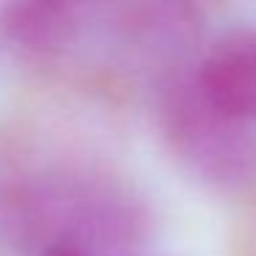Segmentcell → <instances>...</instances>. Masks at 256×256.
I'll return each instance as SVG.
<instances>
[{"instance_id": "obj_2", "label": "cell", "mask_w": 256, "mask_h": 256, "mask_svg": "<svg viewBox=\"0 0 256 256\" xmlns=\"http://www.w3.org/2000/svg\"><path fill=\"white\" fill-rule=\"evenodd\" d=\"M157 122L174 157L201 182L242 188L256 176V138L250 124L218 110L204 96L196 66L176 64L157 88Z\"/></svg>"}, {"instance_id": "obj_1", "label": "cell", "mask_w": 256, "mask_h": 256, "mask_svg": "<svg viewBox=\"0 0 256 256\" xmlns=\"http://www.w3.org/2000/svg\"><path fill=\"white\" fill-rule=\"evenodd\" d=\"M8 215L14 237L34 250L52 240H74L108 256L135 242L144 210L116 179L66 171L20 188Z\"/></svg>"}, {"instance_id": "obj_3", "label": "cell", "mask_w": 256, "mask_h": 256, "mask_svg": "<svg viewBox=\"0 0 256 256\" xmlns=\"http://www.w3.org/2000/svg\"><path fill=\"white\" fill-rule=\"evenodd\" d=\"M204 96L226 116L256 124V30H232L196 64Z\"/></svg>"}, {"instance_id": "obj_4", "label": "cell", "mask_w": 256, "mask_h": 256, "mask_svg": "<svg viewBox=\"0 0 256 256\" xmlns=\"http://www.w3.org/2000/svg\"><path fill=\"white\" fill-rule=\"evenodd\" d=\"M34 256H100V254L83 242H74V240H52V242H44L42 248H36Z\"/></svg>"}]
</instances>
